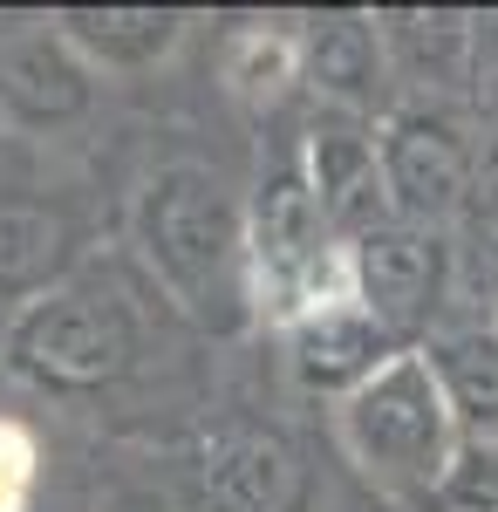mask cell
<instances>
[{
  "label": "cell",
  "mask_w": 498,
  "mask_h": 512,
  "mask_svg": "<svg viewBox=\"0 0 498 512\" xmlns=\"http://www.w3.org/2000/svg\"><path fill=\"white\" fill-rule=\"evenodd\" d=\"M314 178H321V198L348 219V212H362L369 192H376V151L355 144L348 130H328V137H314Z\"/></svg>",
  "instance_id": "52a82bcc"
},
{
  "label": "cell",
  "mask_w": 498,
  "mask_h": 512,
  "mask_svg": "<svg viewBox=\"0 0 498 512\" xmlns=\"http://www.w3.org/2000/svg\"><path fill=\"white\" fill-rule=\"evenodd\" d=\"M212 499H219L226 512H294V499H301V465H294L287 444H273V437H246L239 451L219 458V472H212Z\"/></svg>",
  "instance_id": "7a4b0ae2"
},
{
  "label": "cell",
  "mask_w": 498,
  "mask_h": 512,
  "mask_svg": "<svg viewBox=\"0 0 498 512\" xmlns=\"http://www.w3.org/2000/svg\"><path fill=\"white\" fill-rule=\"evenodd\" d=\"M348 431L362 444L369 465L389 472H437L444 458V410H437V383L423 362H396L389 376H376L369 390L355 396Z\"/></svg>",
  "instance_id": "6da1fadb"
},
{
  "label": "cell",
  "mask_w": 498,
  "mask_h": 512,
  "mask_svg": "<svg viewBox=\"0 0 498 512\" xmlns=\"http://www.w3.org/2000/svg\"><path fill=\"white\" fill-rule=\"evenodd\" d=\"M389 192L403 198L410 212H444L458 192V151L444 130L430 123H403L389 144Z\"/></svg>",
  "instance_id": "277c9868"
},
{
  "label": "cell",
  "mask_w": 498,
  "mask_h": 512,
  "mask_svg": "<svg viewBox=\"0 0 498 512\" xmlns=\"http://www.w3.org/2000/svg\"><path fill=\"white\" fill-rule=\"evenodd\" d=\"M28 485H35V444L14 424H0V512L28 506Z\"/></svg>",
  "instance_id": "9c48e42d"
},
{
  "label": "cell",
  "mask_w": 498,
  "mask_h": 512,
  "mask_svg": "<svg viewBox=\"0 0 498 512\" xmlns=\"http://www.w3.org/2000/svg\"><path fill=\"white\" fill-rule=\"evenodd\" d=\"M157 246H164V260L178 267V274L205 280V267H219L226 260V212H219V198L192 185V178H178L164 205H157Z\"/></svg>",
  "instance_id": "3957f363"
},
{
  "label": "cell",
  "mask_w": 498,
  "mask_h": 512,
  "mask_svg": "<svg viewBox=\"0 0 498 512\" xmlns=\"http://www.w3.org/2000/svg\"><path fill=\"white\" fill-rule=\"evenodd\" d=\"M369 355H376V328L362 315H321V328L307 335V376H321V383H342L355 369H369Z\"/></svg>",
  "instance_id": "ba28073f"
},
{
  "label": "cell",
  "mask_w": 498,
  "mask_h": 512,
  "mask_svg": "<svg viewBox=\"0 0 498 512\" xmlns=\"http://www.w3.org/2000/svg\"><path fill=\"white\" fill-rule=\"evenodd\" d=\"M314 233H321V219H314V205H307L301 185H273L267 205H260V253H267L273 274H301L307 253H314Z\"/></svg>",
  "instance_id": "8992f818"
},
{
  "label": "cell",
  "mask_w": 498,
  "mask_h": 512,
  "mask_svg": "<svg viewBox=\"0 0 498 512\" xmlns=\"http://www.w3.org/2000/svg\"><path fill=\"white\" fill-rule=\"evenodd\" d=\"M362 280H369V308L389 321H410L430 301V246L410 233H369L362 239Z\"/></svg>",
  "instance_id": "5b68a950"
}]
</instances>
